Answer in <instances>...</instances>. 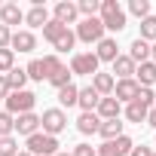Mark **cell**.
<instances>
[{
  "label": "cell",
  "instance_id": "obj_1",
  "mask_svg": "<svg viewBox=\"0 0 156 156\" xmlns=\"http://www.w3.org/2000/svg\"><path fill=\"white\" fill-rule=\"evenodd\" d=\"M98 19H101L104 31H122L126 28V9L119 6V0H101Z\"/></svg>",
  "mask_w": 156,
  "mask_h": 156
},
{
  "label": "cell",
  "instance_id": "obj_2",
  "mask_svg": "<svg viewBox=\"0 0 156 156\" xmlns=\"http://www.w3.org/2000/svg\"><path fill=\"white\" fill-rule=\"evenodd\" d=\"M34 104H37V95L28 92V89H22V92H9V95H6V113H12V116L31 113Z\"/></svg>",
  "mask_w": 156,
  "mask_h": 156
},
{
  "label": "cell",
  "instance_id": "obj_3",
  "mask_svg": "<svg viewBox=\"0 0 156 156\" xmlns=\"http://www.w3.org/2000/svg\"><path fill=\"white\" fill-rule=\"evenodd\" d=\"M40 126H43V135H52V138H55L58 132L67 129V113H64L61 107H49V110H43Z\"/></svg>",
  "mask_w": 156,
  "mask_h": 156
},
{
  "label": "cell",
  "instance_id": "obj_4",
  "mask_svg": "<svg viewBox=\"0 0 156 156\" xmlns=\"http://www.w3.org/2000/svg\"><path fill=\"white\" fill-rule=\"evenodd\" d=\"M28 153H31V156H55V153H58V138L37 132V135L28 138Z\"/></svg>",
  "mask_w": 156,
  "mask_h": 156
},
{
  "label": "cell",
  "instance_id": "obj_5",
  "mask_svg": "<svg viewBox=\"0 0 156 156\" xmlns=\"http://www.w3.org/2000/svg\"><path fill=\"white\" fill-rule=\"evenodd\" d=\"M76 40H83V43H101L104 40V25L101 19H83L80 25H76Z\"/></svg>",
  "mask_w": 156,
  "mask_h": 156
},
{
  "label": "cell",
  "instance_id": "obj_6",
  "mask_svg": "<svg viewBox=\"0 0 156 156\" xmlns=\"http://www.w3.org/2000/svg\"><path fill=\"white\" fill-rule=\"evenodd\" d=\"M98 58H95V52H76L73 58H70V73H80V76H95L98 73Z\"/></svg>",
  "mask_w": 156,
  "mask_h": 156
},
{
  "label": "cell",
  "instance_id": "obj_7",
  "mask_svg": "<svg viewBox=\"0 0 156 156\" xmlns=\"http://www.w3.org/2000/svg\"><path fill=\"white\" fill-rule=\"evenodd\" d=\"M132 147H135V144H132V138L119 135V138H113V141H104L95 153H98V156H129V153H132Z\"/></svg>",
  "mask_w": 156,
  "mask_h": 156
},
{
  "label": "cell",
  "instance_id": "obj_8",
  "mask_svg": "<svg viewBox=\"0 0 156 156\" xmlns=\"http://www.w3.org/2000/svg\"><path fill=\"white\" fill-rule=\"evenodd\" d=\"M138 92H141V86L135 83V76H132V80H116V86H113V98L126 101V104H132L138 98Z\"/></svg>",
  "mask_w": 156,
  "mask_h": 156
},
{
  "label": "cell",
  "instance_id": "obj_9",
  "mask_svg": "<svg viewBox=\"0 0 156 156\" xmlns=\"http://www.w3.org/2000/svg\"><path fill=\"white\" fill-rule=\"evenodd\" d=\"M9 49L16 52H34L37 49V37L31 34V31H12V40H9Z\"/></svg>",
  "mask_w": 156,
  "mask_h": 156
},
{
  "label": "cell",
  "instance_id": "obj_10",
  "mask_svg": "<svg viewBox=\"0 0 156 156\" xmlns=\"http://www.w3.org/2000/svg\"><path fill=\"white\" fill-rule=\"evenodd\" d=\"M16 132L19 135H25V138H31V135H37L40 132V116L31 110V113H22V116H16Z\"/></svg>",
  "mask_w": 156,
  "mask_h": 156
},
{
  "label": "cell",
  "instance_id": "obj_11",
  "mask_svg": "<svg viewBox=\"0 0 156 156\" xmlns=\"http://www.w3.org/2000/svg\"><path fill=\"white\" fill-rule=\"evenodd\" d=\"M135 83H138L141 89H150V86L156 83V64H153V61H144V64L135 67Z\"/></svg>",
  "mask_w": 156,
  "mask_h": 156
},
{
  "label": "cell",
  "instance_id": "obj_12",
  "mask_svg": "<svg viewBox=\"0 0 156 156\" xmlns=\"http://www.w3.org/2000/svg\"><path fill=\"white\" fill-rule=\"evenodd\" d=\"M25 22V12L19 9V3H3L0 6V25H6L12 31V25H22Z\"/></svg>",
  "mask_w": 156,
  "mask_h": 156
},
{
  "label": "cell",
  "instance_id": "obj_13",
  "mask_svg": "<svg viewBox=\"0 0 156 156\" xmlns=\"http://www.w3.org/2000/svg\"><path fill=\"white\" fill-rule=\"evenodd\" d=\"M76 3H70V0H61V3H55V22H61L64 28L76 22Z\"/></svg>",
  "mask_w": 156,
  "mask_h": 156
},
{
  "label": "cell",
  "instance_id": "obj_14",
  "mask_svg": "<svg viewBox=\"0 0 156 156\" xmlns=\"http://www.w3.org/2000/svg\"><path fill=\"white\" fill-rule=\"evenodd\" d=\"M98 101H101V95H98L92 86H83V89H80V95H76V104L83 107V113H95Z\"/></svg>",
  "mask_w": 156,
  "mask_h": 156
},
{
  "label": "cell",
  "instance_id": "obj_15",
  "mask_svg": "<svg viewBox=\"0 0 156 156\" xmlns=\"http://www.w3.org/2000/svg\"><path fill=\"white\" fill-rule=\"evenodd\" d=\"M116 49H119V46H116V40H113V37H104V40L98 43V49H95V58H98V61H110V64H113V61L119 58V52H116Z\"/></svg>",
  "mask_w": 156,
  "mask_h": 156
},
{
  "label": "cell",
  "instance_id": "obj_16",
  "mask_svg": "<svg viewBox=\"0 0 156 156\" xmlns=\"http://www.w3.org/2000/svg\"><path fill=\"white\" fill-rule=\"evenodd\" d=\"M95 110H98V119H119V101H116L113 95L101 98Z\"/></svg>",
  "mask_w": 156,
  "mask_h": 156
},
{
  "label": "cell",
  "instance_id": "obj_17",
  "mask_svg": "<svg viewBox=\"0 0 156 156\" xmlns=\"http://www.w3.org/2000/svg\"><path fill=\"white\" fill-rule=\"evenodd\" d=\"M113 86H116L113 73H95V76H92V89H95V92H98L101 98L113 95Z\"/></svg>",
  "mask_w": 156,
  "mask_h": 156
},
{
  "label": "cell",
  "instance_id": "obj_18",
  "mask_svg": "<svg viewBox=\"0 0 156 156\" xmlns=\"http://www.w3.org/2000/svg\"><path fill=\"white\" fill-rule=\"evenodd\" d=\"M129 58L135 61V64H144V61H150V43L147 40H132V46H129Z\"/></svg>",
  "mask_w": 156,
  "mask_h": 156
},
{
  "label": "cell",
  "instance_id": "obj_19",
  "mask_svg": "<svg viewBox=\"0 0 156 156\" xmlns=\"http://www.w3.org/2000/svg\"><path fill=\"white\" fill-rule=\"evenodd\" d=\"M135 67H138V64H135L129 55H119V58L113 61V73L119 76V80H132V76H135ZM116 76H113V80H116Z\"/></svg>",
  "mask_w": 156,
  "mask_h": 156
},
{
  "label": "cell",
  "instance_id": "obj_20",
  "mask_svg": "<svg viewBox=\"0 0 156 156\" xmlns=\"http://www.w3.org/2000/svg\"><path fill=\"white\" fill-rule=\"evenodd\" d=\"M76 129H80L83 135H98V129H101L98 113H80V119H76Z\"/></svg>",
  "mask_w": 156,
  "mask_h": 156
},
{
  "label": "cell",
  "instance_id": "obj_21",
  "mask_svg": "<svg viewBox=\"0 0 156 156\" xmlns=\"http://www.w3.org/2000/svg\"><path fill=\"white\" fill-rule=\"evenodd\" d=\"M25 22H28L31 28H43V25L49 22V9H46L43 3H40V6H31V12L25 16Z\"/></svg>",
  "mask_w": 156,
  "mask_h": 156
},
{
  "label": "cell",
  "instance_id": "obj_22",
  "mask_svg": "<svg viewBox=\"0 0 156 156\" xmlns=\"http://www.w3.org/2000/svg\"><path fill=\"white\" fill-rule=\"evenodd\" d=\"M98 135H101L104 141H113V138H119V135H122V122H119V119H101Z\"/></svg>",
  "mask_w": 156,
  "mask_h": 156
},
{
  "label": "cell",
  "instance_id": "obj_23",
  "mask_svg": "<svg viewBox=\"0 0 156 156\" xmlns=\"http://www.w3.org/2000/svg\"><path fill=\"white\" fill-rule=\"evenodd\" d=\"M6 83H9V92H22V89H25V83H28L25 67H12V70L6 73Z\"/></svg>",
  "mask_w": 156,
  "mask_h": 156
},
{
  "label": "cell",
  "instance_id": "obj_24",
  "mask_svg": "<svg viewBox=\"0 0 156 156\" xmlns=\"http://www.w3.org/2000/svg\"><path fill=\"white\" fill-rule=\"evenodd\" d=\"M147 110H150L147 104H141V101H132V104L126 107V119H129V122H144V119H147Z\"/></svg>",
  "mask_w": 156,
  "mask_h": 156
},
{
  "label": "cell",
  "instance_id": "obj_25",
  "mask_svg": "<svg viewBox=\"0 0 156 156\" xmlns=\"http://www.w3.org/2000/svg\"><path fill=\"white\" fill-rule=\"evenodd\" d=\"M64 31H67V28H64L61 22H55V19H49V22L43 25V37H46L49 43H55V40H58V37H61Z\"/></svg>",
  "mask_w": 156,
  "mask_h": 156
},
{
  "label": "cell",
  "instance_id": "obj_26",
  "mask_svg": "<svg viewBox=\"0 0 156 156\" xmlns=\"http://www.w3.org/2000/svg\"><path fill=\"white\" fill-rule=\"evenodd\" d=\"M76 95H80V89H76L73 83H67L64 89H58V101H61L64 107H73V104H76Z\"/></svg>",
  "mask_w": 156,
  "mask_h": 156
},
{
  "label": "cell",
  "instance_id": "obj_27",
  "mask_svg": "<svg viewBox=\"0 0 156 156\" xmlns=\"http://www.w3.org/2000/svg\"><path fill=\"white\" fill-rule=\"evenodd\" d=\"M98 9H101V0H80V3H76V12L86 16V19H95Z\"/></svg>",
  "mask_w": 156,
  "mask_h": 156
},
{
  "label": "cell",
  "instance_id": "obj_28",
  "mask_svg": "<svg viewBox=\"0 0 156 156\" xmlns=\"http://www.w3.org/2000/svg\"><path fill=\"white\" fill-rule=\"evenodd\" d=\"M73 43H76V34L67 28V31H64V34H61L52 46H55V52H70V49H73Z\"/></svg>",
  "mask_w": 156,
  "mask_h": 156
},
{
  "label": "cell",
  "instance_id": "obj_29",
  "mask_svg": "<svg viewBox=\"0 0 156 156\" xmlns=\"http://www.w3.org/2000/svg\"><path fill=\"white\" fill-rule=\"evenodd\" d=\"M141 40H156V16H147L141 19Z\"/></svg>",
  "mask_w": 156,
  "mask_h": 156
},
{
  "label": "cell",
  "instance_id": "obj_30",
  "mask_svg": "<svg viewBox=\"0 0 156 156\" xmlns=\"http://www.w3.org/2000/svg\"><path fill=\"white\" fill-rule=\"evenodd\" d=\"M16 132V116L6 113V110H0V138H9Z\"/></svg>",
  "mask_w": 156,
  "mask_h": 156
},
{
  "label": "cell",
  "instance_id": "obj_31",
  "mask_svg": "<svg viewBox=\"0 0 156 156\" xmlns=\"http://www.w3.org/2000/svg\"><path fill=\"white\" fill-rule=\"evenodd\" d=\"M70 76H73V73H70V70H67V67H64V64H61V67H58V70H55V73H52V76H49V83H52V86H55V89H64V86H67V83H70Z\"/></svg>",
  "mask_w": 156,
  "mask_h": 156
},
{
  "label": "cell",
  "instance_id": "obj_32",
  "mask_svg": "<svg viewBox=\"0 0 156 156\" xmlns=\"http://www.w3.org/2000/svg\"><path fill=\"white\" fill-rule=\"evenodd\" d=\"M12 67H16V52L12 49H0V73L6 76Z\"/></svg>",
  "mask_w": 156,
  "mask_h": 156
},
{
  "label": "cell",
  "instance_id": "obj_33",
  "mask_svg": "<svg viewBox=\"0 0 156 156\" xmlns=\"http://www.w3.org/2000/svg\"><path fill=\"white\" fill-rule=\"evenodd\" d=\"M129 12L138 16V19H147L150 16V0H129Z\"/></svg>",
  "mask_w": 156,
  "mask_h": 156
},
{
  "label": "cell",
  "instance_id": "obj_34",
  "mask_svg": "<svg viewBox=\"0 0 156 156\" xmlns=\"http://www.w3.org/2000/svg\"><path fill=\"white\" fill-rule=\"evenodd\" d=\"M25 73H28V80H37V83L46 80V73H43V61H40V58H34V61L25 67Z\"/></svg>",
  "mask_w": 156,
  "mask_h": 156
},
{
  "label": "cell",
  "instance_id": "obj_35",
  "mask_svg": "<svg viewBox=\"0 0 156 156\" xmlns=\"http://www.w3.org/2000/svg\"><path fill=\"white\" fill-rule=\"evenodd\" d=\"M19 153V141L9 135V138H0V156H16Z\"/></svg>",
  "mask_w": 156,
  "mask_h": 156
},
{
  "label": "cell",
  "instance_id": "obj_36",
  "mask_svg": "<svg viewBox=\"0 0 156 156\" xmlns=\"http://www.w3.org/2000/svg\"><path fill=\"white\" fill-rule=\"evenodd\" d=\"M43 61V73H46V80H49V76L61 67V61H58V55H46V58H40Z\"/></svg>",
  "mask_w": 156,
  "mask_h": 156
},
{
  "label": "cell",
  "instance_id": "obj_37",
  "mask_svg": "<svg viewBox=\"0 0 156 156\" xmlns=\"http://www.w3.org/2000/svg\"><path fill=\"white\" fill-rule=\"evenodd\" d=\"M70 156H98V153H95V147H92V144H76Z\"/></svg>",
  "mask_w": 156,
  "mask_h": 156
},
{
  "label": "cell",
  "instance_id": "obj_38",
  "mask_svg": "<svg viewBox=\"0 0 156 156\" xmlns=\"http://www.w3.org/2000/svg\"><path fill=\"white\" fill-rule=\"evenodd\" d=\"M135 101H141V104H147V107H150V104H153V101H156V92H153V89H141V92H138V98H135Z\"/></svg>",
  "mask_w": 156,
  "mask_h": 156
},
{
  "label": "cell",
  "instance_id": "obj_39",
  "mask_svg": "<svg viewBox=\"0 0 156 156\" xmlns=\"http://www.w3.org/2000/svg\"><path fill=\"white\" fill-rule=\"evenodd\" d=\"M9 40H12V31L6 25H0V49H9Z\"/></svg>",
  "mask_w": 156,
  "mask_h": 156
},
{
  "label": "cell",
  "instance_id": "obj_40",
  "mask_svg": "<svg viewBox=\"0 0 156 156\" xmlns=\"http://www.w3.org/2000/svg\"><path fill=\"white\" fill-rule=\"evenodd\" d=\"M129 156H153V150L141 144V147H132V153H129Z\"/></svg>",
  "mask_w": 156,
  "mask_h": 156
},
{
  "label": "cell",
  "instance_id": "obj_41",
  "mask_svg": "<svg viewBox=\"0 0 156 156\" xmlns=\"http://www.w3.org/2000/svg\"><path fill=\"white\" fill-rule=\"evenodd\" d=\"M9 95V83H6V76L0 73V98H6Z\"/></svg>",
  "mask_w": 156,
  "mask_h": 156
},
{
  "label": "cell",
  "instance_id": "obj_42",
  "mask_svg": "<svg viewBox=\"0 0 156 156\" xmlns=\"http://www.w3.org/2000/svg\"><path fill=\"white\" fill-rule=\"evenodd\" d=\"M144 122H150V126L156 129V107H153V110H147V119H144Z\"/></svg>",
  "mask_w": 156,
  "mask_h": 156
},
{
  "label": "cell",
  "instance_id": "obj_43",
  "mask_svg": "<svg viewBox=\"0 0 156 156\" xmlns=\"http://www.w3.org/2000/svg\"><path fill=\"white\" fill-rule=\"evenodd\" d=\"M150 61H153V64H156V43H153V46H150Z\"/></svg>",
  "mask_w": 156,
  "mask_h": 156
},
{
  "label": "cell",
  "instance_id": "obj_44",
  "mask_svg": "<svg viewBox=\"0 0 156 156\" xmlns=\"http://www.w3.org/2000/svg\"><path fill=\"white\" fill-rule=\"evenodd\" d=\"M16 156H31V153H28V150H25V153H22V150H19V153H16Z\"/></svg>",
  "mask_w": 156,
  "mask_h": 156
},
{
  "label": "cell",
  "instance_id": "obj_45",
  "mask_svg": "<svg viewBox=\"0 0 156 156\" xmlns=\"http://www.w3.org/2000/svg\"><path fill=\"white\" fill-rule=\"evenodd\" d=\"M55 156H70V153H55Z\"/></svg>",
  "mask_w": 156,
  "mask_h": 156
},
{
  "label": "cell",
  "instance_id": "obj_46",
  "mask_svg": "<svg viewBox=\"0 0 156 156\" xmlns=\"http://www.w3.org/2000/svg\"><path fill=\"white\" fill-rule=\"evenodd\" d=\"M153 107H156V101H153Z\"/></svg>",
  "mask_w": 156,
  "mask_h": 156
},
{
  "label": "cell",
  "instance_id": "obj_47",
  "mask_svg": "<svg viewBox=\"0 0 156 156\" xmlns=\"http://www.w3.org/2000/svg\"><path fill=\"white\" fill-rule=\"evenodd\" d=\"M0 6H3V3H0Z\"/></svg>",
  "mask_w": 156,
  "mask_h": 156
},
{
  "label": "cell",
  "instance_id": "obj_48",
  "mask_svg": "<svg viewBox=\"0 0 156 156\" xmlns=\"http://www.w3.org/2000/svg\"><path fill=\"white\" fill-rule=\"evenodd\" d=\"M153 156H156V153H153Z\"/></svg>",
  "mask_w": 156,
  "mask_h": 156
}]
</instances>
